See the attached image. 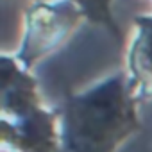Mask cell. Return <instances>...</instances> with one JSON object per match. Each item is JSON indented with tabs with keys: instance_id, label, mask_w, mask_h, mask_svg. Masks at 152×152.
I'll return each mask as SVG.
<instances>
[{
	"instance_id": "cell-1",
	"label": "cell",
	"mask_w": 152,
	"mask_h": 152,
	"mask_svg": "<svg viewBox=\"0 0 152 152\" xmlns=\"http://www.w3.org/2000/svg\"><path fill=\"white\" fill-rule=\"evenodd\" d=\"M134 127V109L120 77L70 100L57 152H113Z\"/></svg>"
},
{
	"instance_id": "cell-2",
	"label": "cell",
	"mask_w": 152,
	"mask_h": 152,
	"mask_svg": "<svg viewBox=\"0 0 152 152\" xmlns=\"http://www.w3.org/2000/svg\"><path fill=\"white\" fill-rule=\"evenodd\" d=\"M4 140L15 152H57L54 116L34 109L27 115L4 122Z\"/></svg>"
},
{
	"instance_id": "cell-3",
	"label": "cell",
	"mask_w": 152,
	"mask_h": 152,
	"mask_svg": "<svg viewBox=\"0 0 152 152\" xmlns=\"http://www.w3.org/2000/svg\"><path fill=\"white\" fill-rule=\"evenodd\" d=\"M131 70L143 93H152V23L145 25L131 54Z\"/></svg>"
}]
</instances>
